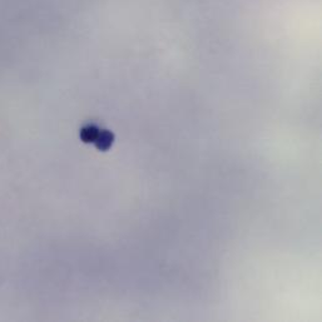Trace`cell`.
<instances>
[{
    "mask_svg": "<svg viewBox=\"0 0 322 322\" xmlns=\"http://www.w3.org/2000/svg\"><path fill=\"white\" fill-rule=\"evenodd\" d=\"M113 142H114V134H113L110 130H107V129L102 130L101 129L98 137H97V139H95L94 144H95V147H97V150L106 152V150H108L110 147H112Z\"/></svg>",
    "mask_w": 322,
    "mask_h": 322,
    "instance_id": "obj_1",
    "label": "cell"
},
{
    "mask_svg": "<svg viewBox=\"0 0 322 322\" xmlns=\"http://www.w3.org/2000/svg\"><path fill=\"white\" fill-rule=\"evenodd\" d=\"M99 132H101V129L95 124H86L81 129L79 137L84 143H94Z\"/></svg>",
    "mask_w": 322,
    "mask_h": 322,
    "instance_id": "obj_2",
    "label": "cell"
}]
</instances>
